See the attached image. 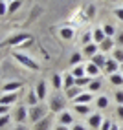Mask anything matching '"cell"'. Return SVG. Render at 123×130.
<instances>
[{"label": "cell", "instance_id": "cell-1", "mask_svg": "<svg viewBox=\"0 0 123 130\" xmlns=\"http://www.w3.org/2000/svg\"><path fill=\"white\" fill-rule=\"evenodd\" d=\"M13 57L19 60L22 66L28 68V70H33V72H37V70H39V62H37V60H33L30 55H24V53H13Z\"/></svg>", "mask_w": 123, "mask_h": 130}, {"label": "cell", "instance_id": "cell-2", "mask_svg": "<svg viewBox=\"0 0 123 130\" xmlns=\"http://www.w3.org/2000/svg\"><path fill=\"white\" fill-rule=\"evenodd\" d=\"M66 106V99L63 95H51L50 99V110L51 114H59V112H63V108Z\"/></svg>", "mask_w": 123, "mask_h": 130}, {"label": "cell", "instance_id": "cell-3", "mask_svg": "<svg viewBox=\"0 0 123 130\" xmlns=\"http://www.w3.org/2000/svg\"><path fill=\"white\" fill-rule=\"evenodd\" d=\"M44 114H46L44 106H40V105L31 106V108H30V121H31V123H39L40 119H44V117H46Z\"/></svg>", "mask_w": 123, "mask_h": 130}, {"label": "cell", "instance_id": "cell-4", "mask_svg": "<svg viewBox=\"0 0 123 130\" xmlns=\"http://www.w3.org/2000/svg\"><path fill=\"white\" fill-rule=\"evenodd\" d=\"M31 39V35L30 33H17V35H13V37H9L4 44H7V46H17V44H20L22 40H30Z\"/></svg>", "mask_w": 123, "mask_h": 130}, {"label": "cell", "instance_id": "cell-5", "mask_svg": "<svg viewBox=\"0 0 123 130\" xmlns=\"http://www.w3.org/2000/svg\"><path fill=\"white\" fill-rule=\"evenodd\" d=\"M22 86H24V83H20V81H9V83H4V84H2V93L17 92V90H20Z\"/></svg>", "mask_w": 123, "mask_h": 130}, {"label": "cell", "instance_id": "cell-6", "mask_svg": "<svg viewBox=\"0 0 123 130\" xmlns=\"http://www.w3.org/2000/svg\"><path fill=\"white\" fill-rule=\"evenodd\" d=\"M51 123H53V114H50L44 119H40L39 123H35V128L33 130H50L51 128Z\"/></svg>", "mask_w": 123, "mask_h": 130}, {"label": "cell", "instance_id": "cell-7", "mask_svg": "<svg viewBox=\"0 0 123 130\" xmlns=\"http://www.w3.org/2000/svg\"><path fill=\"white\" fill-rule=\"evenodd\" d=\"M24 119H30V112L26 110L24 106H19L15 110V121L20 125V123H24Z\"/></svg>", "mask_w": 123, "mask_h": 130}, {"label": "cell", "instance_id": "cell-8", "mask_svg": "<svg viewBox=\"0 0 123 130\" xmlns=\"http://www.w3.org/2000/svg\"><path fill=\"white\" fill-rule=\"evenodd\" d=\"M118 68H119V62L118 60H114V59H107V64H105V72H107L108 75H114L118 72Z\"/></svg>", "mask_w": 123, "mask_h": 130}, {"label": "cell", "instance_id": "cell-9", "mask_svg": "<svg viewBox=\"0 0 123 130\" xmlns=\"http://www.w3.org/2000/svg\"><path fill=\"white\" fill-rule=\"evenodd\" d=\"M103 117H101V114H92L90 117H88V125L92 126V128H101V125H103Z\"/></svg>", "mask_w": 123, "mask_h": 130}, {"label": "cell", "instance_id": "cell-10", "mask_svg": "<svg viewBox=\"0 0 123 130\" xmlns=\"http://www.w3.org/2000/svg\"><path fill=\"white\" fill-rule=\"evenodd\" d=\"M90 101H92V93H79L72 103L74 105H88Z\"/></svg>", "mask_w": 123, "mask_h": 130}, {"label": "cell", "instance_id": "cell-11", "mask_svg": "<svg viewBox=\"0 0 123 130\" xmlns=\"http://www.w3.org/2000/svg\"><path fill=\"white\" fill-rule=\"evenodd\" d=\"M51 86H53L55 90L64 88V77H61L59 73H53V75H51Z\"/></svg>", "mask_w": 123, "mask_h": 130}, {"label": "cell", "instance_id": "cell-12", "mask_svg": "<svg viewBox=\"0 0 123 130\" xmlns=\"http://www.w3.org/2000/svg\"><path fill=\"white\" fill-rule=\"evenodd\" d=\"M59 125H64V126L74 125V117H72V114H68V112H61V116H59Z\"/></svg>", "mask_w": 123, "mask_h": 130}, {"label": "cell", "instance_id": "cell-13", "mask_svg": "<svg viewBox=\"0 0 123 130\" xmlns=\"http://www.w3.org/2000/svg\"><path fill=\"white\" fill-rule=\"evenodd\" d=\"M17 101V92H11V93H2V97H0V103L2 105H13V103Z\"/></svg>", "mask_w": 123, "mask_h": 130}, {"label": "cell", "instance_id": "cell-14", "mask_svg": "<svg viewBox=\"0 0 123 130\" xmlns=\"http://www.w3.org/2000/svg\"><path fill=\"white\" fill-rule=\"evenodd\" d=\"M99 68L98 66H95L94 62H88V64H86V75H88V77H92V79H98V75H99Z\"/></svg>", "mask_w": 123, "mask_h": 130}, {"label": "cell", "instance_id": "cell-15", "mask_svg": "<svg viewBox=\"0 0 123 130\" xmlns=\"http://www.w3.org/2000/svg\"><path fill=\"white\" fill-rule=\"evenodd\" d=\"M75 79H81V77H86V66H83V64H79V66H74V70L70 72Z\"/></svg>", "mask_w": 123, "mask_h": 130}, {"label": "cell", "instance_id": "cell-16", "mask_svg": "<svg viewBox=\"0 0 123 130\" xmlns=\"http://www.w3.org/2000/svg\"><path fill=\"white\" fill-rule=\"evenodd\" d=\"M92 35H94V42L95 44H101V42L107 39V35H105V31H103V28H98V29H94L92 31Z\"/></svg>", "mask_w": 123, "mask_h": 130}, {"label": "cell", "instance_id": "cell-17", "mask_svg": "<svg viewBox=\"0 0 123 130\" xmlns=\"http://www.w3.org/2000/svg\"><path fill=\"white\" fill-rule=\"evenodd\" d=\"M35 92H37V97H39V99H44V97H46V81H39Z\"/></svg>", "mask_w": 123, "mask_h": 130}, {"label": "cell", "instance_id": "cell-18", "mask_svg": "<svg viewBox=\"0 0 123 130\" xmlns=\"http://www.w3.org/2000/svg\"><path fill=\"white\" fill-rule=\"evenodd\" d=\"M92 62L95 64V66H98L99 68V70H105V64H107V59H105V55H94L92 57Z\"/></svg>", "mask_w": 123, "mask_h": 130}, {"label": "cell", "instance_id": "cell-19", "mask_svg": "<svg viewBox=\"0 0 123 130\" xmlns=\"http://www.w3.org/2000/svg\"><path fill=\"white\" fill-rule=\"evenodd\" d=\"M112 48H114V40H112L110 37H107V39H105L101 44H99V50H101V51H105V53H107V51H110Z\"/></svg>", "mask_w": 123, "mask_h": 130}, {"label": "cell", "instance_id": "cell-20", "mask_svg": "<svg viewBox=\"0 0 123 130\" xmlns=\"http://www.w3.org/2000/svg\"><path fill=\"white\" fill-rule=\"evenodd\" d=\"M98 50H99V46L95 44V42H92V44L85 46V55H88V57H94V55H98Z\"/></svg>", "mask_w": 123, "mask_h": 130}, {"label": "cell", "instance_id": "cell-21", "mask_svg": "<svg viewBox=\"0 0 123 130\" xmlns=\"http://www.w3.org/2000/svg\"><path fill=\"white\" fill-rule=\"evenodd\" d=\"M75 86V77L72 73H66L64 75V90H70V88H74Z\"/></svg>", "mask_w": 123, "mask_h": 130}, {"label": "cell", "instance_id": "cell-22", "mask_svg": "<svg viewBox=\"0 0 123 130\" xmlns=\"http://www.w3.org/2000/svg\"><path fill=\"white\" fill-rule=\"evenodd\" d=\"M95 105H98L99 110H105L108 106V97H107V95H99V97L95 99Z\"/></svg>", "mask_w": 123, "mask_h": 130}, {"label": "cell", "instance_id": "cell-23", "mask_svg": "<svg viewBox=\"0 0 123 130\" xmlns=\"http://www.w3.org/2000/svg\"><path fill=\"white\" fill-rule=\"evenodd\" d=\"M81 60H83V55L79 53V51H74L72 57H70V64H72V66H79V64H81Z\"/></svg>", "mask_w": 123, "mask_h": 130}, {"label": "cell", "instance_id": "cell-24", "mask_svg": "<svg viewBox=\"0 0 123 130\" xmlns=\"http://www.w3.org/2000/svg\"><path fill=\"white\" fill-rule=\"evenodd\" d=\"M61 37H63L64 40H72L74 39V29L72 28H63L61 29Z\"/></svg>", "mask_w": 123, "mask_h": 130}, {"label": "cell", "instance_id": "cell-25", "mask_svg": "<svg viewBox=\"0 0 123 130\" xmlns=\"http://www.w3.org/2000/svg\"><path fill=\"white\" fill-rule=\"evenodd\" d=\"M79 93H81V88H79V86H74V88H70V90H66V97L74 101V99L77 97Z\"/></svg>", "mask_w": 123, "mask_h": 130}, {"label": "cell", "instance_id": "cell-26", "mask_svg": "<svg viewBox=\"0 0 123 130\" xmlns=\"http://www.w3.org/2000/svg\"><path fill=\"white\" fill-rule=\"evenodd\" d=\"M92 83V77H81V79H75V86H79V88H81V86H86V84H90Z\"/></svg>", "mask_w": 123, "mask_h": 130}, {"label": "cell", "instance_id": "cell-27", "mask_svg": "<svg viewBox=\"0 0 123 130\" xmlns=\"http://www.w3.org/2000/svg\"><path fill=\"white\" fill-rule=\"evenodd\" d=\"M37 101H39V97H37V92L35 90H31L30 93H28V103L31 106H37Z\"/></svg>", "mask_w": 123, "mask_h": 130}, {"label": "cell", "instance_id": "cell-28", "mask_svg": "<svg viewBox=\"0 0 123 130\" xmlns=\"http://www.w3.org/2000/svg\"><path fill=\"white\" fill-rule=\"evenodd\" d=\"M74 108H75L77 114H81V116H85V114H88V112H90L88 105H74Z\"/></svg>", "mask_w": 123, "mask_h": 130}, {"label": "cell", "instance_id": "cell-29", "mask_svg": "<svg viewBox=\"0 0 123 130\" xmlns=\"http://www.w3.org/2000/svg\"><path fill=\"white\" fill-rule=\"evenodd\" d=\"M88 90H90V92H98V90H101V81H99V79H92V83L88 84Z\"/></svg>", "mask_w": 123, "mask_h": 130}, {"label": "cell", "instance_id": "cell-30", "mask_svg": "<svg viewBox=\"0 0 123 130\" xmlns=\"http://www.w3.org/2000/svg\"><path fill=\"white\" fill-rule=\"evenodd\" d=\"M20 6H22V0H13V2L9 4V7H7V13H15Z\"/></svg>", "mask_w": 123, "mask_h": 130}, {"label": "cell", "instance_id": "cell-31", "mask_svg": "<svg viewBox=\"0 0 123 130\" xmlns=\"http://www.w3.org/2000/svg\"><path fill=\"white\" fill-rule=\"evenodd\" d=\"M103 31H105V35H107V37H112L116 29H114L112 24H103Z\"/></svg>", "mask_w": 123, "mask_h": 130}, {"label": "cell", "instance_id": "cell-32", "mask_svg": "<svg viewBox=\"0 0 123 130\" xmlns=\"http://www.w3.org/2000/svg\"><path fill=\"white\" fill-rule=\"evenodd\" d=\"M108 77H110V83H112V84H118V86L123 84V77H121V75L114 73V75H108Z\"/></svg>", "mask_w": 123, "mask_h": 130}, {"label": "cell", "instance_id": "cell-33", "mask_svg": "<svg viewBox=\"0 0 123 130\" xmlns=\"http://www.w3.org/2000/svg\"><path fill=\"white\" fill-rule=\"evenodd\" d=\"M112 59L123 64V50H114V55H112Z\"/></svg>", "mask_w": 123, "mask_h": 130}, {"label": "cell", "instance_id": "cell-34", "mask_svg": "<svg viewBox=\"0 0 123 130\" xmlns=\"http://www.w3.org/2000/svg\"><path fill=\"white\" fill-rule=\"evenodd\" d=\"M114 97H116V103H118V105L121 106V105H123V90H118Z\"/></svg>", "mask_w": 123, "mask_h": 130}, {"label": "cell", "instance_id": "cell-35", "mask_svg": "<svg viewBox=\"0 0 123 130\" xmlns=\"http://www.w3.org/2000/svg\"><path fill=\"white\" fill-rule=\"evenodd\" d=\"M92 39H94V35H92V33H86V35L83 37V44H85V46L92 44Z\"/></svg>", "mask_w": 123, "mask_h": 130}, {"label": "cell", "instance_id": "cell-36", "mask_svg": "<svg viewBox=\"0 0 123 130\" xmlns=\"http://www.w3.org/2000/svg\"><path fill=\"white\" fill-rule=\"evenodd\" d=\"M110 128H112V123H110V121H108V119H105L99 130H110Z\"/></svg>", "mask_w": 123, "mask_h": 130}, {"label": "cell", "instance_id": "cell-37", "mask_svg": "<svg viewBox=\"0 0 123 130\" xmlns=\"http://www.w3.org/2000/svg\"><path fill=\"white\" fill-rule=\"evenodd\" d=\"M9 119H11V117H9V116H7V114H6V116H2V119H0V126H2V128H4V126H6L7 123H9Z\"/></svg>", "mask_w": 123, "mask_h": 130}, {"label": "cell", "instance_id": "cell-38", "mask_svg": "<svg viewBox=\"0 0 123 130\" xmlns=\"http://www.w3.org/2000/svg\"><path fill=\"white\" fill-rule=\"evenodd\" d=\"M114 13H116V17L119 20H123V7H118V9H114Z\"/></svg>", "mask_w": 123, "mask_h": 130}, {"label": "cell", "instance_id": "cell-39", "mask_svg": "<svg viewBox=\"0 0 123 130\" xmlns=\"http://www.w3.org/2000/svg\"><path fill=\"white\" fill-rule=\"evenodd\" d=\"M118 117H119V119H123V105H121V106H118Z\"/></svg>", "mask_w": 123, "mask_h": 130}, {"label": "cell", "instance_id": "cell-40", "mask_svg": "<svg viewBox=\"0 0 123 130\" xmlns=\"http://www.w3.org/2000/svg\"><path fill=\"white\" fill-rule=\"evenodd\" d=\"M0 112H2V116H6V114H7V105H2V106H0Z\"/></svg>", "mask_w": 123, "mask_h": 130}, {"label": "cell", "instance_id": "cell-41", "mask_svg": "<svg viewBox=\"0 0 123 130\" xmlns=\"http://www.w3.org/2000/svg\"><path fill=\"white\" fill-rule=\"evenodd\" d=\"M72 130H86V128L81 126V125H72Z\"/></svg>", "mask_w": 123, "mask_h": 130}, {"label": "cell", "instance_id": "cell-42", "mask_svg": "<svg viewBox=\"0 0 123 130\" xmlns=\"http://www.w3.org/2000/svg\"><path fill=\"white\" fill-rule=\"evenodd\" d=\"M53 130H70V128H68V126H64V125H57Z\"/></svg>", "mask_w": 123, "mask_h": 130}, {"label": "cell", "instance_id": "cell-43", "mask_svg": "<svg viewBox=\"0 0 123 130\" xmlns=\"http://www.w3.org/2000/svg\"><path fill=\"white\" fill-rule=\"evenodd\" d=\"M118 42H119V44H123V33H119V35H118Z\"/></svg>", "mask_w": 123, "mask_h": 130}, {"label": "cell", "instance_id": "cell-44", "mask_svg": "<svg viewBox=\"0 0 123 130\" xmlns=\"http://www.w3.org/2000/svg\"><path fill=\"white\" fill-rule=\"evenodd\" d=\"M92 15H94V6L88 7V17H92Z\"/></svg>", "mask_w": 123, "mask_h": 130}, {"label": "cell", "instance_id": "cell-45", "mask_svg": "<svg viewBox=\"0 0 123 130\" xmlns=\"http://www.w3.org/2000/svg\"><path fill=\"white\" fill-rule=\"evenodd\" d=\"M110 130H121V128H119L118 125H112V128H110Z\"/></svg>", "mask_w": 123, "mask_h": 130}, {"label": "cell", "instance_id": "cell-46", "mask_svg": "<svg viewBox=\"0 0 123 130\" xmlns=\"http://www.w3.org/2000/svg\"><path fill=\"white\" fill-rule=\"evenodd\" d=\"M15 130H26V128H24V126H22V125H19V126H17V128H15Z\"/></svg>", "mask_w": 123, "mask_h": 130}, {"label": "cell", "instance_id": "cell-47", "mask_svg": "<svg viewBox=\"0 0 123 130\" xmlns=\"http://www.w3.org/2000/svg\"><path fill=\"white\" fill-rule=\"evenodd\" d=\"M110 2H116V0H110Z\"/></svg>", "mask_w": 123, "mask_h": 130}, {"label": "cell", "instance_id": "cell-48", "mask_svg": "<svg viewBox=\"0 0 123 130\" xmlns=\"http://www.w3.org/2000/svg\"><path fill=\"white\" fill-rule=\"evenodd\" d=\"M121 70H123V64H121Z\"/></svg>", "mask_w": 123, "mask_h": 130}, {"label": "cell", "instance_id": "cell-49", "mask_svg": "<svg viewBox=\"0 0 123 130\" xmlns=\"http://www.w3.org/2000/svg\"><path fill=\"white\" fill-rule=\"evenodd\" d=\"M11 2H13V0H11Z\"/></svg>", "mask_w": 123, "mask_h": 130}, {"label": "cell", "instance_id": "cell-50", "mask_svg": "<svg viewBox=\"0 0 123 130\" xmlns=\"http://www.w3.org/2000/svg\"><path fill=\"white\" fill-rule=\"evenodd\" d=\"M121 130H123V128H121Z\"/></svg>", "mask_w": 123, "mask_h": 130}]
</instances>
